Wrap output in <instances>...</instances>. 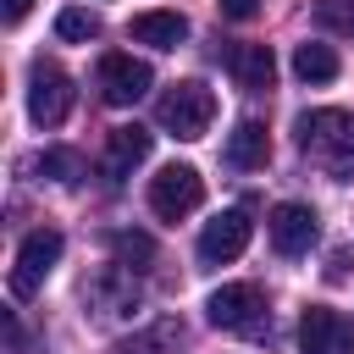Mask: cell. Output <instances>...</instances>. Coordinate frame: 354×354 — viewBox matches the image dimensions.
<instances>
[{
	"mask_svg": "<svg viewBox=\"0 0 354 354\" xmlns=\"http://www.w3.org/2000/svg\"><path fill=\"white\" fill-rule=\"evenodd\" d=\"M111 249H116V266H149L155 260V243L144 238V232H111Z\"/></svg>",
	"mask_w": 354,
	"mask_h": 354,
	"instance_id": "d6986e66",
	"label": "cell"
},
{
	"mask_svg": "<svg viewBox=\"0 0 354 354\" xmlns=\"http://www.w3.org/2000/svg\"><path fill=\"white\" fill-rule=\"evenodd\" d=\"M199 199H205V177L194 166H183V160H171V166H160L149 177V210L160 221H183L188 210H199Z\"/></svg>",
	"mask_w": 354,
	"mask_h": 354,
	"instance_id": "3957f363",
	"label": "cell"
},
{
	"mask_svg": "<svg viewBox=\"0 0 354 354\" xmlns=\"http://www.w3.org/2000/svg\"><path fill=\"white\" fill-rule=\"evenodd\" d=\"M266 227H271V243H277V254H304V249L315 243V210H310V205H299V199L277 205Z\"/></svg>",
	"mask_w": 354,
	"mask_h": 354,
	"instance_id": "9c48e42d",
	"label": "cell"
},
{
	"mask_svg": "<svg viewBox=\"0 0 354 354\" xmlns=\"http://www.w3.org/2000/svg\"><path fill=\"white\" fill-rule=\"evenodd\" d=\"M293 72H299L304 83H332V77H337V50H332V44H310V39H304V44L293 50Z\"/></svg>",
	"mask_w": 354,
	"mask_h": 354,
	"instance_id": "2e32d148",
	"label": "cell"
},
{
	"mask_svg": "<svg viewBox=\"0 0 354 354\" xmlns=\"http://www.w3.org/2000/svg\"><path fill=\"white\" fill-rule=\"evenodd\" d=\"M66 111H72V77L55 61H33L28 66V116L39 127H55V122H66Z\"/></svg>",
	"mask_w": 354,
	"mask_h": 354,
	"instance_id": "5b68a950",
	"label": "cell"
},
{
	"mask_svg": "<svg viewBox=\"0 0 354 354\" xmlns=\"http://www.w3.org/2000/svg\"><path fill=\"white\" fill-rule=\"evenodd\" d=\"M127 33H133L138 44H155V50H177V44L188 39V17H183V11H138V17L127 22Z\"/></svg>",
	"mask_w": 354,
	"mask_h": 354,
	"instance_id": "7c38bea8",
	"label": "cell"
},
{
	"mask_svg": "<svg viewBox=\"0 0 354 354\" xmlns=\"http://www.w3.org/2000/svg\"><path fill=\"white\" fill-rule=\"evenodd\" d=\"M155 122H160L166 133H177V138H205L210 122H216V94H210L199 77H183V83H171V88L160 94Z\"/></svg>",
	"mask_w": 354,
	"mask_h": 354,
	"instance_id": "7a4b0ae2",
	"label": "cell"
},
{
	"mask_svg": "<svg viewBox=\"0 0 354 354\" xmlns=\"http://www.w3.org/2000/svg\"><path fill=\"white\" fill-rule=\"evenodd\" d=\"M243 249H249V216L243 210H221V216L205 221V232H199V260L205 266H227Z\"/></svg>",
	"mask_w": 354,
	"mask_h": 354,
	"instance_id": "ba28073f",
	"label": "cell"
},
{
	"mask_svg": "<svg viewBox=\"0 0 354 354\" xmlns=\"http://www.w3.org/2000/svg\"><path fill=\"white\" fill-rule=\"evenodd\" d=\"M266 160H271V138H266V127H260V122H238V127L227 133V166L254 171V166H266Z\"/></svg>",
	"mask_w": 354,
	"mask_h": 354,
	"instance_id": "5bb4252c",
	"label": "cell"
},
{
	"mask_svg": "<svg viewBox=\"0 0 354 354\" xmlns=\"http://www.w3.org/2000/svg\"><path fill=\"white\" fill-rule=\"evenodd\" d=\"M299 133V149L337 183L354 177V111H337V105H321V111H299L293 122Z\"/></svg>",
	"mask_w": 354,
	"mask_h": 354,
	"instance_id": "6da1fadb",
	"label": "cell"
},
{
	"mask_svg": "<svg viewBox=\"0 0 354 354\" xmlns=\"http://www.w3.org/2000/svg\"><path fill=\"white\" fill-rule=\"evenodd\" d=\"M332 337H337V315L326 304H310L299 321V354H332Z\"/></svg>",
	"mask_w": 354,
	"mask_h": 354,
	"instance_id": "9a60e30c",
	"label": "cell"
},
{
	"mask_svg": "<svg viewBox=\"0 0 354 354\" xmlns=\"http://www.w3.org/2000/svg\"><path fill=\"white\" fill-rule=\"evenodd\" d=\"M149 88H155L149 61H138V55H127V50H111V55L100 61V94H105L111 105H138Z\"/></svg>",
	"mask_w": 354,
	"mask_h": 354,
	"instance_id": "8992f818",
	"label": "cell"
},
{
	"mask_svg": "<svg viewBox=\"0 0 354 354\" xmlns=\"http://www.w3.org/2000/svg\"><path fill=\"white\" fill-rule=\"evenodd\" d=\"M33 11V0H6V22H22Z\"/></svg>",
	"mask_w": 354,
	"mask_h": 354,
	"instance_id": "603a6c76",
	"label": "cell"
},
{
	"mask_svg": "<svg viewBox=\"0 0 354 354\" xmlns=\"http://www.w3.org/2000/svg\"><path fill=\"white\" fill-rule=\"evenodd\" d=\"M61 232L55 227H39V232H28L22 238V249H17V266H11V293L17 299H33L39 288H44V277L55 271V260H61Z\"/></svg>",
	"mask_w": 354,
	"mask_h": 354,
	"instance_id": "277c9868",
	"label": "cell"
},
{
	"mask_svg": "<svg viewBox=\"0 0 354 354\" xmlns=\"http://www.w3.org/2000/svg\"><path fill=\"white\" fill-rule=\"evenodd\" d=\"M260 11V0H221V17H232V22H249Z\"/></svg>",
	"mask_w": 354,
	"mask_h": 354,
	"instance_id": "44dd1931",
	"label": "cell"
},
{
	"mask_svg": "<svg viewBox=\"0 0 354 354\" xmlns=\"http://www.w3.org/2000/svg\"><path fill=\"white\" fill-rule=\"evenodd\" d=\"M205 310H210V321H216L221 332H249V326L266 315V299H260L254 282H221Z\"/></svg>",
	"mask_w": 354,
	"mask_h": 354,
	"instance_id": "52a82bcc",
	"label": "cell"
},
{
	"mask_svg": "<svg viewBox=\"0 0 354 354\" xmlns=\"http://www.w3.org/2000/svg\"><path fill=\"white\" fill-rule=\"evenodd\" d=\"M6 337H11V348L22 354V326H17V315H11V310H6Z\"/></svg>",
	"mask_w": 354,
	"mask_h": 354,
	"instance_id": "cb8c5ba5",
	"label": "cell"
},
{
	"mask_svg": "<svg viewBox=\"0 0 354 354\" xmlns=\"http://www.w3.org/2000/svg\"><path fill=\"white\" fill-rule=\"evenodd\" d=\"M332 354H354V321H337V337H332Z\"/></svg>",
	"mask_w": 354,
	"mask_h": 354,
	"instance_id": "7402d4cb",
	"label": "cell"
},
{
	"mask_svg": "<svg viewBox=\"0 0 354 354\" xmlns=\"http://www.w3.org/2000/svg\"><path fill=\"white\" fill-rule=\"evenodd\" d=\"M83 299L100 304V315H127V310H138V288L122 277V266H105V271L83 288Z\"/></svg>",
	"mask_w": 354,
	"mask_h": 354,
	"instance_id": "8fae6325",
	"label": "cell"
},
{
	"mask_svg": "<svg viewBox=\"0 0 354 354\" xmlns=\"http://www.w3.org/2000/svg\"><path fill=\"white\" fill-rule=\"evenodd\" d=\"M94 33H100V17L83 11V6H66V11L55 17V39H66V44H83V39H94Z\"/></svg>",
	"mask_w": 354,
	"mask_h": 354,
	"instance_id": "e0dca14e",
	"label": "cell"
},
{
	"mask_svg": "<svg viewBox=\"0 0 354 354\" xmlns=\"http://www.w3.org/2000/svg\"><path fill=\"white\" fill-rule=\"evenodd\" d=\"M315 22L343 33V39H354V0H315Z\"/></svg>",
	"mask_w": 354,
	"mask_h": 354,
	"instance_id": "ffe728a7",
	"label": "cell"
},
{
	"mask_svg": "<svg viewBox=\"0 0 354 354\" xmlns=\"http://www.w3.org/2000/svg\"><path fill=\"white\" fill-rule=\"evenodd\" d=\"M33 171L50 177V183H77V155H72V149H44V155L33 160Z\"/></svg>",
	"mask_w": 354,
	"mask_h": 354,
	"instance_id": "ac0fdd59",
	"label": "cell"
},
{
	"mask_svg": "<svg viewBox=\"0 0 354 354\" xmlns=\"http://www.w3.org/2000/svg\"><path fill=\"white\" fill-rule=\"evenodd\" d=\"M227 66H232L238 88H249V94L271 88V77H277V55H271V44H238V50L227 55Z\"/></svg>",
	"mask_w": 354,
	"mask_h": 354,
	"instance_id": "4fadbf2b",
	"label": "cell"
},
{
	"mask_svg": "<svg viewBox=\"0 0 354 354\" xmlns=\"http://www.w3.org/2000/svg\"><path fill=\"white\" fill-rule=\"evenodd\" d=\"M149 144H155V133H149V127H138V122L111 127V138H105V177H111V183H122V177L149 155Z\"/></svg>",
	"mask_w": 354,
	"mask_h": 354,
	"instance_id": "30bf717a",
	"label": "cell"
}]
</instances>
